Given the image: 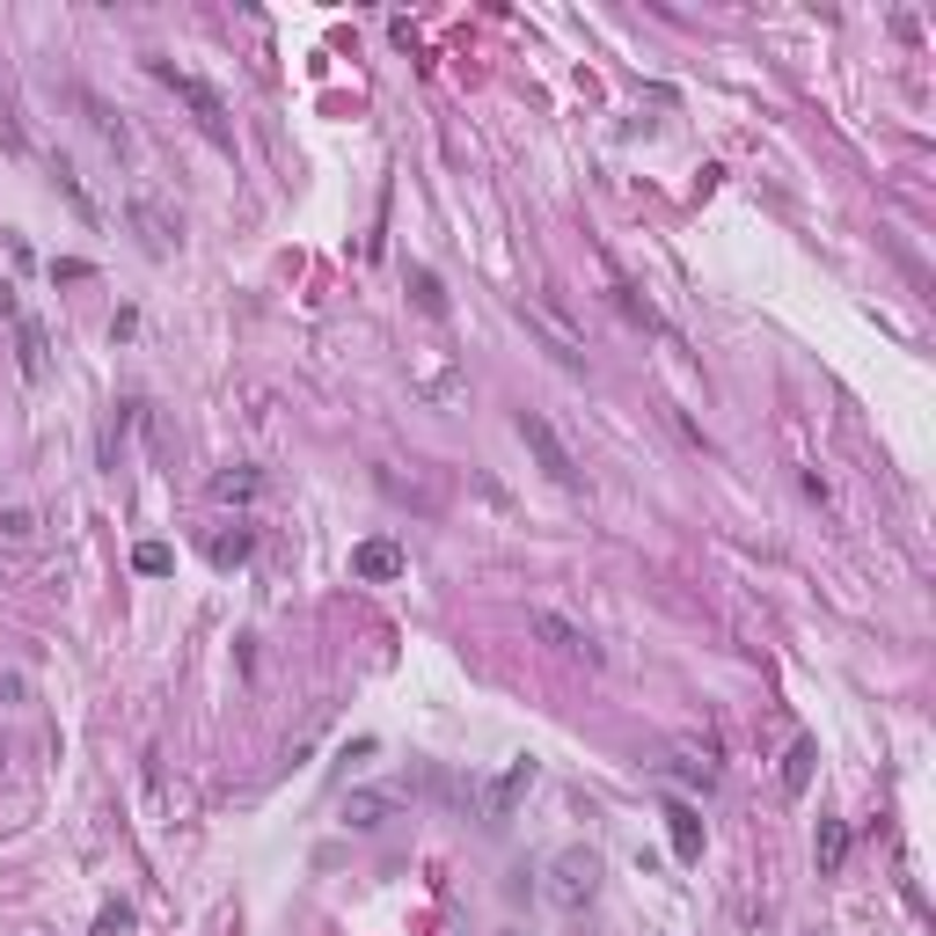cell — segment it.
Masks as SVG:
<instances>
[{
    "mask_svg": "<svg viewBox=\"0 0 936 936\" xmlns=\"http://www.w3.org/2000/svg\"><path fill=\"white\" fill-rule=\"evenodd\" d=\"M520 440H527V454L542 461V476L548 483H564V491H578V461H571V446H564V432L542 417V410H520Z\"/></svg>",
    "mask_w": 936,
    "mask_h": 936,
    "instance_id": "cell-2",
    "label": "cell"
},
{
    "mask_svg": "<svg viewBox=\"0 0 936 936\" xmlns=\"http://www.w3.org/2000/svg\"><path fill=\"white\" fill-rule=\"evenodd\" d=\"M0 154H16V161H30V140H22V124H16V110H0Z\"/></svg>",
    "mask_w": 936,
    "mask_h": 936,
    "instance_id": "cell-21",
    "label": "cell"
},
{
    "mask_svg": "<svg viewBox=\"0 0 936 936\" xmlns=\"http://www.w3.org/2000/svg\"><path fill=\"white\" fill-rule=\"evenodd\" d=\"M0 542H8V548L37 542V513H30V505H8V513H0Z\"/></svg>",
    "mask_w": 936,
    "mask_h": 936,
    "instance_id": "cell-16",
    "label": "cell"
},
{
    "mask_svg": "<svg viewBox=\"0 0 936 936\" xmlns=\"http://www.w3.org/2000/svg\"><path fill=\"white\" fill-rule=\"evenodd\" d=\"M124 929H132V907H103V915H95V936H124Z\"/></svg>",
    "mask_w": 936,
    "mask_h": 936,
    "instance_id": "cell-23",
    "label": "cell"
},
{
    "mask_svg": "<svg viewBox=\"0 0 936 936\" xmlns=\"http://www.w3.org/2000/svg\"><path fill=\"white\" fill-rule=\"evenodd\" d=\"M81 110H89V118H95V132H103L110 147H132V132H124V118H118V110L103 103V95H81Z\"/></svg>",
    "mask_w": 936,
    "mask_h": 936,
    "instance_id": "cell-15",
    "label": "cell"
},
{
    "mask_svg": "<svg viewBox=\"0 0 936 936\" xmlns=\"http://www.w3.org/2000/svg\"><path fill=\"white\" fill-rule=\"evenodd\" d=\"M0 315H16V285H8V279H0ZM22 322V315H16Z\"/></svg>",
    "mask_w": 936,
    "mask_h": 936,
    "instance_id": "cell-24",
    "label": "cell"
},
{
    "mask_svg": "<svg viewBox=\"0 0 936 936\" xmlns=\"http://www.w3.org/2000/svg\"><path fill=\"white\" fill-rule=\"evenodd\" d=\"M389 813H395L389 791H344V827L373 834V827H389Z\"/></svg>",
    "mask_w": 936,
    "mask_h": 936,
    "instance_id": "cell-9",
    "label": "cell"
},
{
    "mask_svg": "<svg viewBox=\"0 0 936 936\" xmlns=\"http://www.w3.org/2000/svg\"><path fill=\"white\" fill-rule=\"evenodd\" d=\"M16 344H22V373H30V381H44V366H52V359H44V330H37L30 315L16 322Z\"/></svg>",
    "mask_w": 936,
    "mask_h": 936,
    "instance_id": "cell-13",
    "label": "cell"
},
{
    "mask_svg": "<svg viewBox=\"0 0 936 936\" xmlns=\"http://www.w3.org/2000/svg\"><path fill=\"white\" fill-rule=\"evenodd\" d=\"M249 548H256V534L234 527V534H220V542H212V564H220V571H228V564H249Z\"/></svg>",
    "mask_w": 936,
    "mask_h": 936,
    "instance_id": "cell-18",
    "label": "cell"
},
{
    "mask_svg": "<svg viewBox=\"0 0 936 936\" xmlns=\"http://www.w3.org/2000/svg\"><path fill=\"white\" fill-rule=\"evenodd\" d=\"M813 761H819V746H813V739H797L791 754H783V791H791V797L813 791Z\"/></svg>",
    "mask_w": 936,
    "mask_h": 936,
    "instance_id": "cell-12",
    "label": "cell"
},
{
    "mask_svg": "<svg viewBox=\"0 0 936 936\" xmlns=\"http://www.w3.org/2000/svg\"><path fill=\"white\" fill-rule=\"evenodd\" d=\"M542 893H548V907H564V915H585L593 907V893H601V856L593 848H556L548 856V870H542Z\"/></svg>",
    "mask_w": 936,
    "mask_h": 936,
    "instance_id": "cell-1",
    "label": "cell"
},
{
    "mask_svg": "<svg viewBox=\"0 0 936 936\" xmlns=\"http://www.w3.org/2000/svg\"><path fill=\"white\" fill-rule=\"evenodd\" d=\"M212 497H220V505H249V497H256V469H228V476H212Z\"/></svg>",
    "mask_w": 936,
    "mask_h": 936,
    "instance_id": "cell-14",
    "label": "cell"
},
{
    "mask_svg": "<svg viewBox=\"0 0 936 936\" xmlns=\"http://www.w3.org/2000/svg\"><path fill=\"white\" fill-rule=\"evenodd\" d=\"M813 864H819V878H834V870L848 864V827L834 813H819V834H813Z\"/></svg>",
    "mask_w": 936,
    "mask_h": 936,
    "instance_id": "cell-10",
    "label": "cell"
},
{
    "mask_svg": "<svg viewBox=\"0 0 936 936\" xmlns=\"http://www.w3.org/2000/svg\"><path fill=\"white\" fill-rule=\"evenodd\" d=\"M124 220H132V234H140L147 256H177V242H183L177 205H161L154 191H132V198H124Z\"/></svg>",
    "mask_w": 936,
    "mask_h": 936,
    "instance_id": "cell-3",
    "label": "cell"
},
{
    "mask_svg": "<svg viewBox=\"0 0 936 936\" xmlns=\"http://www.w3.org/2000/svg\"><path fill=\"white\" fill-rule=\"evenodd\" d=\"M615 301H622V315H630V322H644V330H666L652 301H636V285H615Z\"/></svg>",
    "mask_w": 936,
    "mask_h": 936,
    "instance_id": "cell-20",
    "label": "cell"
},
{
    "mask_svg": "<svg viewBox=\"0 0 936 936\" xmlns=\"http://www.w3.org/2000/svg\"><path fill=\"white\" fill-rule=\"evenodd\" d=\"M410 293H417V308H424V315H446V285L432 279L424 264H410Z\"/></svg>",
    "mask_w": 936,
    "mask_h": 936,
    "instance_id": "cell-17",
    "label": "cell"
},
{
    "mask_svg": "<svg viewBox=\"0 0 936 936\" xmlns=\"http://www.w3.org/2000/svg\"><path fill=\"white\" fill-rule=\"evenodd\" d=\"M403 571H410L403 542H381V534H373V542L352 548V578H366V585H389V578H403Z\"/></svg>",
    "mask_w": 936,
    "mask_h": 936,
    "instance_id": "cell-7",
    "label": "cell"
},
{
    "mask_svg": "<svg viewBox=\"0 0 936 936\" xmlns=\"http://www.w3.org/2000/svg\"><path fill=\"white\" fill-rule=\"evenodd\" d=\"M147 67L161 73V81H169V89L183 95V103H191V118L205 124V140H220V147H234V124H228V103H220V95L205 89V81H198V73H183V67H169V59H147Z\"/></svg>",
    "mask_w": 936,
    "mask_h": 936,
    "instance_id": "cell-4",
    "label": "cell"
},
{
    "mask_svg": "<svg viewBox=\"0 0 936 936\" xmlns=\"http://www.w3.org/2000/svg\"><path fill=\"white\" fill-rule=\"evenodd\" d=\"M527 791H534V761L520 754V761H505V768H497V776L483 783V797H476L483 827H505V819H513V805H520Z\"/></svg>",
    "mask_w": 936,
    "mask_h": 936,
    "instance_id": "cell-5",
    "label": "cell"
},
{
    "mask_svg": "<svg viewBox=\"0 0 936 936\" xmlns=\"http://www.w3.org/2000/svg\"><path fill=\"white\" fill-rule=\"evenodd\" d=\"M520 322H527V330H542V336H548V352L564 359V366H585V336L571 330V322L556 315V308H548L542 293H527V301H520Z\"/></svg>",
    "mask_w": 936,
    "mask_h": 936,
    "instance_id": "cell-6",
    "label": "cell"
},
{
    "mask_svg": "<svg viewBox=\"0 0 936 936\" xmlns=\"http://www.w3.org/2000/svg\"><path fill=\"white\" fill-rule=\"evenodd\" d=\"M132 564H140L147 578H161V571L177 564V556H169V548H161V542H140V556H132Z\"/></svg>",
    "mask_w": 936,
    "mask_h": 936,
    "instance_id": "cell-22",
    "label": "cell"
},
{
    "mask_svg": "<svg viewBox=\"0 0 936 936\" xmlns=\"http://www.w3.org/2000/svg\"><path fill=\"white\" fill-rule=\"evenodd\" d=\"M666 834H673V856H681V864L703 856V813H695V805H666Z\"/></svg>",
    "mask_w": 936,
    "mask_h": 936,
    "instance_id": "cell-11",
    "label": "cell"
},
{
    "mask_svg": "<svg viewBox=\"0 0 936 936\" xmlns=\"http://www.w3.org/2000/svg\"><path fill=\"white\" fill-rule=\"evenodd\" d=\"M534 636H542L548 652H564V658H585V666H601V644H593V636L578 630V622H564V615H534Z\"/></svg>",
    "mask_w": 936,
    "mask_h": 936,
    "instance_id": "cell-8",
    "label": "cell"
},
{
    "mask_svg": "<svg viewBox=\"0 0 936 936\" xmlns=\"http://www.w3.org/2000/svg\"><path fill=\"white\" fill-rule=\"evenodd\" d=\"M52 183H59V191H67V198H73V212H81V220H95V198H89V191H81V177H73L67 161H52Z\"/></svg>",
    "mask_w": 936,
    "mask_h": 936,
    "instance_id": "cell-19",
    "label": "cell"
},
{
    "mask_svg": "<svg viewBox=\"0 0 936 936\" xmlns=\"http://www.w3.org/2000/svg\"><path fill=\"white\" fill-rule=\"evenodd\" d=\"M497 936H520V929H497Z\"/></svg>",
    "mask_w": 936,
    "mask_h": 936,
    "instance_id": "cell-25",
    "label": "cell"
},
{
    "mask_svg": "<svg viewBox=\"0 0 936 936\" xmlns=\"http://www.w3.org/2000/svg\"><path fill=\"white\" fill-rule=\"evenodd\" d=\"M819 936H827V929H819Z\"/></svg>",
    "mask_w": 936,
    "mask_h": 936,
    "instance_id": "cell-26",
    "label": "cell"
}]
</instances>
